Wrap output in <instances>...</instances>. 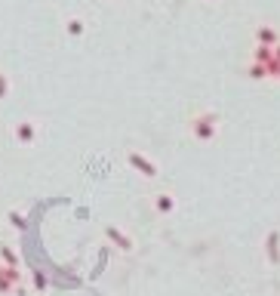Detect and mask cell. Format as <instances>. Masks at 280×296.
Returning a JSON list of instances; mask_svg holds the SVG:
<instances>
[{
  "mask_svg": "<svg viewBox=\"0 0 280 296\" xmlns=\"http://www.w3.org/2000/svg\"><path fill=\"white\" fill-rule=\"evenodd\" d=\"M16 281H19V275H16L13 269H0V290H10V287H16Z\"/></svg>",
  "mask_w": 280,
  "mask_h": 296,
  "instance_id": "cell-1",
  "label": "cell"
},
{
  "mask_svg": "<svg viewBox=\"0 0 280 296\" xmlns=\"http://www.w3.org/2000/svg\"><path fill=\"white\" fill-rule=\"evenodd\" d=\"M19 139H22V142H31V139H34V127H31L28 121L19 127Z\"/></svg>",
  "mask_w": 280,
  "mask_h": 296,
  "instance_id": "cell-2",
  "label": "cell"
},
{
  "mask_svg": "<svg viewBox=\"0 0 280 296\" xmlns=\"http://www.w3.org/2000/svg\"><path fill=\"white\" fill-rule=\"evenodd\" d=\"M7 90H10V84H7L4 74H0V96H7Z\"/></svg>",
  "mask_w": 280,
  "mask_h": 296,
  "instance_id": "cell-3",
  "label": "cell"
}]
</instances>
